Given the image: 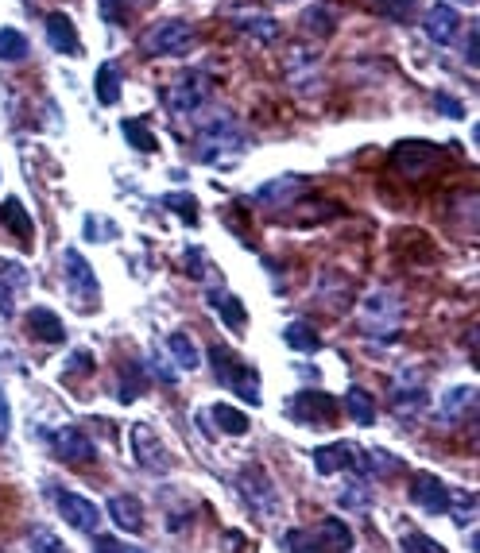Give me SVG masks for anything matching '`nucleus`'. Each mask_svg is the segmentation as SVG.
Wrapping results in <instances>:
<instances>
[{
  "instance_id": "7",
  "label": "nucleus",
  "mask_w": 480,
  "mask_h": 553,
  "mask_svg": "<svg viewBox=\"0 0 480 553\" xmlns=\"http://www.w3.org/2000/svg\"><path fill=\"white\" fill-rule=\"evenodd\" d=\"M210 360H213V372H217V379H221L225 387H233L240 399H248V403H260L256 368H248V364H240L237 356H229V349H225V345H213Z\"/></svg>"
},
{
  "instance_id": "32",
  "label": "nucleus",
  "mask_w": 480,
  "mask_h": 553,
  "mask_svg": "<svg viewBox=\"0 0 480 553\" xmlns=\"http://www.w3.org/2000/svg\"><path fill=\"white\" fill-rule=\"evenodd\" d=\"M345 410H349V418L360 422V426H372V422H376V403H372L368 391H360V387H353V391L345 395Z\"/></svg>"
},
{
  "instance_id": "48",
  "label": "nucleus",
  "mask_w": 480,
  "mask_h": 553,
  "mask_svg": "<svg viewBox=\"0 0 480 553\" xmlns=\"http://www.w3.org/2000/svg\"><path fill=\"white\" fill-rule=\"evenodd\" d=\"M12 302H16V298H12V291H8L4 283H0V314H4V318L12 314Z\"/></svg>"
},
{
  "instance_id": "14",
  "label": "nucleus",
  "mask_w": 480,
  "mask_h": 553,
  "mask_svg": "<svg viewBox=\"0 0 480 553\" xmlns=\"http://www.w3.org/2000/svg\"><path fill=\"white\" fill-rule=\"evenodd\" d=\"M43 31H47V43L59 51V55H82V39H78V28L66 12H47L43 20Z\"/></svg>"
},
{
  "instance_id": "2",
  "label": "nucleus",
  "mask_w": 480,
  "mask_h": 553,
  "mask_svg": "<svg viewBox=\"0 0 480 553\" xmlns=\"http://www.w3.org/2000/svg\"><path fill=\"white\" fill-rule=\"evenodd\" d=\"M240 151H248V132L237 124V117L213 113L210 120H202V128H198V159L221 163V159H233Z\"/></svg>"
},
{
  "instance_id": "23",
  "label": "nucleus",
  "mask_w": 480,
  "mask_h": 553,
  "mask_svg": "<svg viewBox=\"0 0 480 553\" xmlns=\"http://www.w3.org/2000/svg\"><path fill=\"white\" fill-rule=\"evenodd\" d=\"M120 82H124L120 62H105V66L97 70V101H101V105H117L120 101Z\"/></svg>"
},
{
  "instance_id": "36",
  "label": "nucleus",
  "mask_w": 480,
  "mask_h": 553,
  "mask_svg": "<svg viewBox=\"0 0 480 553\" xmlns=\"http://www.w3.org/2000/svg\"><path fill=\"white\" fill-rule=\"evenodd\" d=\"M0 283L12 291V298L16 294H24L28 291V267H20V263H12V260H0Z\"/></svg>"
},
{
  "instance_id": "11",
  "label": "nucleus",
  "mask_w": 480,
  "mask_h": 553,
  "mask_svg": "<svg viewBox=\"0 0 480 553\" xmlns=\"http://www.w3.org/2000/svg\"><path fill=\"white\" fill-rule=\"evenodd\" d=\"M55 503H59V515L74 526V530H82V534H97V526H101V511L93 507L86 495L55 488Z\"/></svg>"
},
{
  "instance_id": "12",
  "label": "nucleus",
  "mask_w": 480,
  "mask_h": 553,
  "mask_svg": "<svg viewBox=\"0 0 480 553\" xmlns=\"http://www.w3.org/2000/svg\"><path fill=\"white\" fill-rule=\"evenodd\" d=\"M62 267H66V279H70V291L86 302V310L97 306V279H93V267L86 263V256L78 248H66L62 252Z\"/></svg>"
},
{
  "instance_id": "26",
  "label": "nucleus",
  "mask_w": 480,
  "mask_h": 553,
  "mask_svg": "<svg viewBox=\"0 0 480 553\" xmlns=\"http://www.w3.org/2000/svg\"><path fill=\"white\" fill-rule=\"evenodd\" d=\"M210 422H217L221 426V434H233V437H244L248 434V414L237 407H225V403H217V407L210 410Z\"/></svg>"
},
{
  "instance_id": "47",
  "label": "nucleus",
  "mask_w": 480,
  "mask_h": 553,
  "mask_svg": "<svg viewBox=\"0 0 480 553\" xmlns=\"http://www.w3.org/2000/svg\"><path fill=\"white\" fill-rule=\"evenodd\" d=\"M90 352H74V356H70V368H74V372H90Z\"/></svg>"
},
{
  "instance_id": "8",
  "label": "nucleus",
  "mask_w": 480,
  "mask_h": 553,
  "mask_svg": "<svg viewBox=\"0 0 480 553\" xmlns=\"http://www.w3.org/2000/svg\"><path fill=\"white\" fill-rule=\"evenodd\" d=\"M132 457H136V465L151 472V476H163V472H171V453H167V445L159 441V434L144 426V422H136L132 426Z\"/></svg>"
},
{
  "instance_id": "24",
  "label": "nucleus",
  "mask_w": 480,
  "mask_h": 553,
  "mask_svg": "<svg viewBox=\"0 0 480 553\" xmlns=\"http://www.w3.org/2000/svg\"><path fill=\"white\" fill-rule=\"evenodd\" d=\"M283 341H287V349H295V352H318L322 349L318 329H314V325H306V321H291V325L283 329Z\"/></svg>"
},
{
  "instance_id": "49",
  "label": "nucleus",
  "mask_w": 480,
  "mask_h": 553,
  "mask_svg": "<svg viewBox=\"0 0 480 553\" xmlns=\"http://www.w3.org/2000/svg\"><path fill=\"white\" fill-rule=\"evenodd\" d=\"M465 59H469V66H477V31H469V47H465Z\"/></svg>"
},
{
  "instance_id": "50",
  "label": "nucleus",
  "mask_w": 480,
  "mask_h": 553,
  "mask_svg": "<svg viewBox=\"0 0 480 553\" xmlns=\"http://www.w3.org/2000/svg\"><path fill=\"white\" fill-rule=\"evenodd\" d=\"M461 4H477V0H461Z\"/></svg>"
},
{
  "instance_id": "37",
  "label": "nucleus",
  "mask_w": 480,
  "mask_h": 553,
  "mask_svg": "<svg viewBox=\"0 0 480 553\" xmlns=\"http://www.w3.org/2000/svg\"><path fill=\"white\" fill-rule=\"evenodd\" d=\"M28 546H31V553H70L66 546H62L59 534H55V530H47V526H35V530H31Z\"/></svg>"
},
{
  "instance_id": "5",
  "label": "nucleus",
  "mask_w": 480,
  "mask_h": 553,
  "mask_svg": "<svg viewBox=\"0 0 480 553\" xmlns=\"http://www.w3.org/2000/svg\"><path fill=\"white\" fill-rule=\"evenodd\" d=\"M206 97H210V74H202V70H182L175 82L163 86V105L171 113H179V117L202 109Z\"/></svg>"
},
{
  "instance_id": "31",
  "label": "nucleus",
  "mask_w": 480,
  "mask_h": 553,
  "mask_svg": "<svg viewBox=\"0 0 480 553\" xmlns=\"http://www.w3.org/2000/svg\"><path fill=\"white\" fill-rule=\"evenodd\" d=\"M283 550L287 553H330L326 546H322L318 530H306V526H299V530H287V534H283Z\"/></svg>"
},
{
  "instance_id": "22",
  "label": "nucleus",
  "mask_w": 480,
  "mask_h": 553,
  "mask_svg": "<svg viewBox=\"0 0 480 553\" xmlns=\"http://www.w3.org/2000/svg\"><path fill=\"white\" fill-rule=\"evenodd\" d=\"M318 530V538H322V546L330 553H349L353 550V530L341 523V519H322V523L314 526Z\"/></svg>"
},
{
  "instance_id": "43",
  "label": "nucleus",
  "mask_w": 480,
  "mask_h": 553,
  "mask_svg": "<svg viewBox=\"0 0 480 553\" xmlns=\"http://www.w3.org/2000/svg\"><path fill=\"white\" fill-rule=\"evenodd\" d=\"M93 553H144L140 546H128V542H117V538H97Z\"/></svg>"
},
{
  "instance_id": "19",
  "label": "nucleus",
  "mask_w": 480,
  "mask_h": 553,
  "mask_svg": "<svg viewBox=\"0 0 480 553\" xmlns=\"http://www.w3.org/2000/svg\"><path fill=\"white\" fill-rule=\"evenodd\" d=\"M353 461H357V449H353L349 441H333V445L314 449V468H318V476H333V472L349 468Z\"/></svg>"
},
{
  "instance_id": "20",
  "label": "nucleus",
  "mask_w": 480,
  "mask_h": 553,
  "mask_svg": "<svg viewBox=\"0 0 480 553\" xmlns=\"http://www.w3.org/2000/svg\"><path fill=\"white\" fill-rule=\"evenodd\" d=\"M109 519H113L120 530L136 534V530H144V507H140V499H132V495H113V499H109Z\"/></svg>"
},
{
  "instance_id": "27",
  "label": "nucleus",
  "mask_w": 480,
  "mask_h": 553,
  "mask_svg": "<svg viewBox=\"0 0 480 553\" xmlns=\"http://www.w3.org/2000/svg\"><path fill=\"white\" fill-rule=\"evenodd\" d=\"M368 4L391 24H411L419 16V0H368Z\"/></svg>"
},
{
  "instance_id": "29",
  "label": "nucleus",
  "mask_w": 480,
  "mask_h": 553,
  "mask_svg": "<svg viewBox=\"0 0 480 553\" xmlns=\"http://www.w3.org/2000/svg\"><path fill=\"white\" fill-rule=\"evenodd\" d=\"M167 352L175 356V364L186 368V372H194V368L202 364V352L194 349V341H190L186 333H171V337H167Z\"/></svg>"
},
{
  "instance_id": "15",
  "label": "nucleus",
  "mask_w": 480,
  "mask_h": 553,
  "mask_svg": "<svg viewBox=\"0 0 480 553\" xmlns=\"http://www.w3.org/2000/svg\"><path fill=\"white\" fill-rule=\"evenodd\" d=\"M411 499L419 503L426 515H446V511H450V488H446L438 476H430V472L415 476V492H411Z\"/></svg>"
},
{
  "instance_id": "44",
  "label": "nucleus",
  "mask_w": 480,
  "mask_h": 553,
  "mask_svg": "<svg viewBox=\"0 0 480 553\" xmlns=\"http://www.w3.org/2000/svg\"><path fill=\"white\" fill-rule=\"evenodd\" d=\"M12 430V410H8V399H4V387H0V441Z\"/></svg>"
},
{
  "instance_id": "40",
  "label": "nucleus",
  "mask_w": 480,
  "mask_h": 553,
  "mask_svg": "<svg viewBox=\"0 0 480 553\" xmlns=\"http://www.w3.org/2000/svg\"><path fill=\"white\" fill-rule=\"evenodd\" d=\"M399 550L403 553H446L438 542H434V538H426V534H403Z\"/></svg>"
},
{
  "instance_id": "18",
  "label": "nucleus",
  "mask_w": 480,
  "mask_h": 553,
  "mask_svg": "<svg viewBox=\"0 0 480 553\" xmlns=\"http://www.w3.org/2000/svg\"><path fill=\"white\" fill-rule=\"evenodd\" d=\"M28 333L35 341H47V345H62V337H66L59 314L47 310V306H31L28 310Z\"/></svg>"
},
{
  "instance_id": "25",
  "label": "nucleus",
  "mask_w": 480,
  "mask_h": 553,
  "mask_svg": "<svg viewBox=\"0 0 480 553\" xmlns=\"http://www.w3.org/2000/svg\"><path fill=\"white\" fill-rule=\"evenodd\" d=\"M210 302L217 306V314H221V321H225L229 329H244V321H248V314H244V306H240L237 294H229V291H210Z\"/></svg>"
},
{
  "instance_id": "28",
  "label": "nucleus",
  "mask_w": 480,
  "mask_h": 553,
  "mask_svg": "<svg viewBox=\"0 0 480 553\" xmlns=\"http://www.w3.org/2000/svg\"><path fill=\"white\" fill-rule=\"evenodd\" d=\"M318 70H322L318 59H314V55H302L299 51L295 62H291V82H295L302 93H314V89H318Z\"/></svg>"
},
{
  "instance_id": "39",
  "label": "nucleus",
  "mask_w": 480,
  "mask_h": 553,
  "mask_svg": "<svg viewBox=\"0 0 480 553\" xmlns=\"http://www.w3.org/2000/svg\"><path fill=\"white\" fill-rule=\"evenodd\" d=\"M124 140L132 147H140V151H155V136L148 132V124L144 120H124Z\"/></svg>"
},
{
  "instance_id": "38",
  "label": "nucleus",
  "mask_w": 480,
  "mask_h": 553,
  "mask_svg": "<svg viewBox=\"0 0 480 553\" xmlns=\"http://www.w3.org/2000/svg\"><path fill=\"white\" fill-rule=\"evenodd\" d=\"M163 205L175 209L186 225H198V198H194V194H167Z\"/></svg>"
},
{
  "instance_id": "13",
  "label": "nucleus",
  "mask_w": 480,
  "mask_h": 553,
  "mask_svg": "<svg viewBox=\"0 0 480 553\" xmlns=\"http://www.w3.org/2000/svg\"><path fill=\"white\" fill-rule=\"evenodd\" d=\"M461 12L453 8V4H434L426 16H422V31H426V39L430 43H438V47H450L453 39L461 35Z\"/></svg>"
},
{
  "instance_id": "46",
  "label": "nucleus",
  "mask_w": 480,
  "mask_h": 553,
  "mask_svg": "<svg viewBox=\"0 0 480 553\" xmlns=\"http://www.w3.org/2000/svg\"><path fill=\"white\" fill-rule=\"evenodd\" d=\"M186 267H190V271H194V279H202V267H206V256H202V252H198V248H194V252H190V256H186Z\"/></svg>"
},
{
  "instance_id": "9",
  "label": "nucleus",
  "mask_w": 480,
  "mask_h": 553,
  "mask_svg": "<svg viewBox=\"0 0 480 553\" xmlns=\"http://www.w3.org/2000/svg\"><path fill=\"white\" fill-rule=\"evenodd\" d=\"M47 441H51L55 457L66 461V465H93V461H97L93 441L86 437V430H78V426H59V430L47 434Z\"/></svg>"
},
{
  "instance_id": "45",
  "label": "nucleus",
  "mask_w": 480,
  "mask_h": 553,
  "mask_svg": "<svg viewBox=\"0 0 480 553\" xmlns=\"http://www.w3.org/2000/svg\"><path fill=\"white\" fill-rule=\"evenodd\" d=\"M434 105H438L442 113H453V117H461V113H465V109H461V101H453V97H446V93H438V97H434Z\"/></svg>"
},
{
  "instance_id": "16",
  "label": "nucleus",
  "mask_w": 480,
  "mask_h": 553,
  "mask_svg": "<svg viewBox=\"0 0 480 553\" xmlns=\"http://www.w3.org/2000/svg\"><path fill=\"white\" fill-rule=\"evenodd\" d=\"M0 221L12 236H20V248H35V225H31L28 209L20 198H4L0 202Z\"/></svg>"
},
{
  "instance_id": "42",
  "label": "nucleus",
  "mask_w": 480,
  "mask_h": 553,
  "mask_svg": "<svg viewBox=\"0 0 480 553\" xmlns=\"http://www.w3.org/2000/svg\"><path fill=\"white\" fill-rule=\"evenodd\" d=\"M368 457H372V468L384 472V476H395V472H399V461H395L391 453H384V449H372Z\"/></svg>"
},
{
  "instance_id": "17",
  "label": "nucleus",
  "mask_w": 480,
  "mask_h": 553,
  "mask_svg": "<svg viewBox=\"0 0 480 553\" xmlns=\"http://www.w3.org/2000/svg\"><path fill=\"white\" fill-rule=\"evenodd\" d=\"M473 407H477V387L461 383V387H450V391L438 399V418H442V422H457V418L473 414Z\"/></svg>"
},
{
  "instance_id": "10",
  "label": "nucleus",
  "mask_w": 480,
  "mask_h": 553,
  "mask_svg": "<svg viewBox=\"0 0 480 553\" xmlns=\"http://www.w3.org/2000/svg\"><path fill=\"white\" fill-rule=\"evenodd\" d=\"M287 418H295L302 426H322L337 418V399L326 391H299L291 403H287Z\"/></svg>"
},
{
  "instance_id": "1",
  "label": "nucleus",
  "mask_w": 480,
  "mask_h": 553,
  "mask_svg": "<svg viewBox=\"0 0 480 553\" xmlns=\"http://www.w3.org/2000/svg\"><path fill=\"white\" fill-rule=\"evenodd\" d=\"M357 321L372 341H395L399 337V325H403V298L391 291V287H376V291L364 294Z\"/></svg>"
},
{
  "instance_id": "33",
  "label": "nucleus",
  "mask_w": 480,
  "mask_h": 553,
  "mask_svg": "<svg viewBox=\"0 0 480 553\" xmlns=\"http://www.w3.org/2000/svg\"><path fill=\"white\" fill-rule=\"evenodd\" d=\"M302 190V178H275V182H268V186H260L256 190V202H283V198H291V194H299Z\"/></svg>"
},
{
  "instance_id": "41",
  "label": "nucleus",
  "mask_w": 480,
  "mask_h": 553,
  "mask_svg": "<svg viewBox=\"0 0 480 553\" xmlns=\"http://www.w3.org/2000/svg\"><path fill=\"white\" fill-rule=\"evenodd\" d=\"M97 4L109 24H128V0H97Z\"/></svg>"
},
{
  "instance_id": "30",
  "label": "nucleus",
  "mask_w": 480,
  "mask_h": 553,
  "mask_svg": "<svg viewBox=\"0 0 480 553\" xmlns=\"http://www.w3.org/2000/svg\"><path fill=\"white\" fill-rule=\"evenodd\" d=\"M302 28L310 31V35H333V28H337V12L326 8V4H310V8L302 12Z\"/></svg>"
},
{
  "instance_id": "4",
  "label": "nucleus",
  "mask_w": 480,
  "mask_h": 553,
  "mask_svg": "<svg viewBox=\"0 0 480 553\" xmlns=\"http://www.w3.org/2000/svg\"><path fill=\"white\" fill-rule=\"evenodd\" d=\"M442 163H446V151L438 144H426V140H403L391 151V167L403 178H411V182L434 175Z\"/></svg>"
},
{
  "instance_id": "3",
  "label": "nucleus",
  "mask_w": 480,
  "mask_h": 553,
  "mask_svg": "<svg viewBox=\"0 0 480 553\" xmlns=\"http://www.w3.org/2000/svg\"><path fill=\"white\" fill-rule=\"evenodd\" d=\"M194 39H198V31L194 24H186V20H159V24H151L144 31V39H140V47L155 55V59H175V55H186L190 47H194Z\"/></svg>"
},
{
  "instance_id": "6",
  "label": "nucleus",
  "mask_w": 480,
  "mask_h": 553,
  "mask_svg": "<svg viewBox=\"0 0 480 553\" xmlns=\"http://www.w3.org/2000/svg\"><path fill=\"white\" fill-rule=\"evenodd\" d=\"M237 492L244 499V507L252 515H275L279 511V495H275V484L271 476L260 465H244L237 472Z\"/></svg>"
},
{
  "instance_id": "34",
  "label": "nucleus",
  "mask_w": 480,
  "mask_h": 553,
  "mask_svg": "<svg viewBox=\"0 0 480 553\" xmlns=\"http://www.w3.org/2000/svg\"><path fill=\"white\" fill-rule=\"evenodd\" d=\"M450 515L461 530H465V526H473V519H477V495L473 492H450Z\"/></svg>"
},
{
  "instance_id": "21",
  "label": "nucleus",
  "mask_w": 480,
  "mask_h": 553,
  "mask_svg": "<svg viewBox=\"0 0 480 553\" xmlns=\"http://www.w3.org/2000/svg\"><path fill=\"white\" fill-rule=\"evenodd\" d=\"M233 24H237L240 31H248L252 39H260V43H275V39H279V24H275L271 16H264V12H237Z\"/></svg>"
},
{
  "instance_id": "35",
  "label": "nucleus",
  "mask_w": 480,
  "mask_h": 553,
  "mask_svg": "<svg viewBox=\"0 0 480 553\" xmlns=\"http://www.w3.org/2000/svg\"><path fill=\"white\" fill-rule=\"evenodd\" d=\"M0 59L4 62H24L28 59V39H24V31H16V28L0 31Z\"/></svg>"
}]
</instances>
